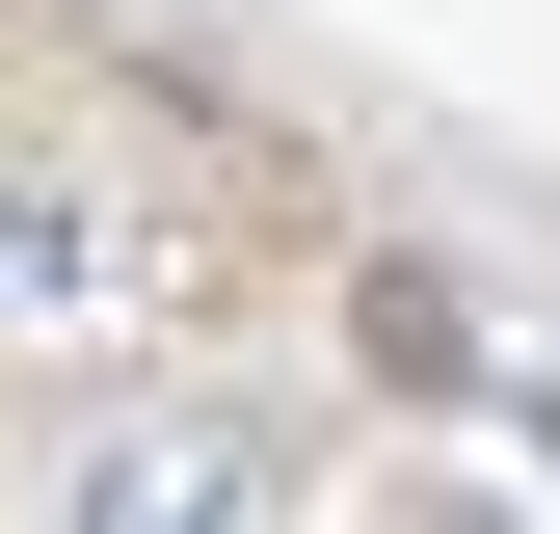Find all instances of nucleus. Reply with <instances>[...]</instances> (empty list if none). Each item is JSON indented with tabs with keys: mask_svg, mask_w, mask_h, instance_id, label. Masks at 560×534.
I'll return each instance as SVG.
<instances>
[{
	"mask_svg": "<svg viewBox=\"0 0 560 534\" xmlns=\"http://www.w3.org/2000/svg\"><path fill=\"white\" fill-rule=\"evenodd\" d=\"M54 508L187 534V508H294V454H267V428H107V454H54Z\"/></svg>",
	"mask_w": 560,
	"mask_h": 534,
	"instance_id": "f257e3e1",
	"label": "nucleus"
},
{
	"mask_svg": "<svg viewBox=\"0 0 560 534\" xmlns=\"http://www.w3.org/2000/svg\"><path fill=\"white\" fill-rule=\"evenodd\" d=\"M81 267H107V214H81V187H27V161H0V348H27V321H81Z\"/></svg>",
	"mask_w": 560,
	"mask_h": 534,
	"instance_id": "f03ea898",
	"label": "nucleus"
}]
</instances>
